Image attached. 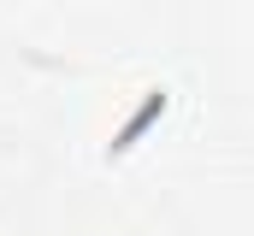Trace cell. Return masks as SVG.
<instances>
[{
  "label": "cell",
  "mask_w": 254,
  "mask_h": 236,
  "mask_svg": "<svg viewBox=\"0 0 254 236\" xmlns=\"http://www.w3.org/2000/svg\"><path fill=\"white\" fill-rule=\"evenodd\" d=\"M166 113V89H148V101H142V113L130 118L125 130H119V136H113V148H107V154H125L130 142H136V136H142V130H148V124H154V118Z\"/></svg>",
  "instance_id": "6da1fadb"
}]
</instances>
